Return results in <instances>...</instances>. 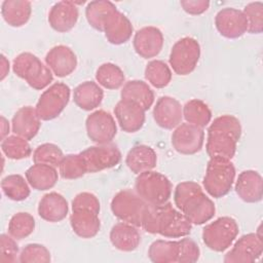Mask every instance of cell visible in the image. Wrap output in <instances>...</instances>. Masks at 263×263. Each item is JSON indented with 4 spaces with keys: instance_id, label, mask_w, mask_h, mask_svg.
I'll list each match as a JSON object with an SVG mask.
<instances>
[{
    "instance_id": "obj_1",
    "label": "cell",
    "mask_w": 263,
    "mask_h": 263,
    "mask_svg": "<svg viewBox=\"0 0 263 263\" xmlns=\"http://www.w3.org/2000/svg\"><path fill=\"white\" fill-rule=\"evenodd\" d=\"M142 227L149 233L164 237L178 238L190 233L192 223L182 213L174 209L171 202L159 205L149 204L143 219Z\"/></svg>"
},
{
    "instance_id": "obj_2",
    "label": "cell",
    "mask_w": 263,
    "mask_h": 263,
    "mask_svg": "<svg viewBox=\"0 0 263 263\" xmlns=\"http://www.w3.org/2000/svg\"><path fill=\"white\" fill-rule=\"evenodd\" d=\"M174 201L189 221L196 225L210 221L216 212L213 200L205 195L199 184L192 181L181 182L177 185Z\"/></svg>"
},
{
    "instance_id": "obj_3",
    "label": "cell",
    "mask_w": 263,
    "mask_h": 263,
    "mask_svg": "<svg viewBox=\"0 0 263 263\" xmlns=\"http://www.w3.org/2000/svg\"><path fill=\"white\" fill-rule=\"evenodd\" d=\"M241 125L233 115H222L214 119L208 129L205 150L212 157L231 159L235 152L237 142L240 139Z\"/></svg>"
},
{
    "instance_id": "obj_4",
    "label": "cell",
    "mask_w": 263,
    "mask_h": 263,
    "mask_svg": "<svg viewBox=\"0 0 263 263\" xmlns=\"http://www.w3.org/2000/svg\"><path fill=\"white\" fill-rule=\"evenodd\" d=\"M234 179L235 167L230 159L212 157L206 165L203 187L211 196L220 198L230 191Z\"/></svg>"
},
{
    "instance_id": "obj_5",
    "label": "cell",
    "mask_w": 263,
    "mask_h": 263,
    "mask_svg": "<svg viewBox=\"0 0 263 263\" xmlns=\"http://www.w3.org/2000/svg\"><path fill=\"white\" fill-rule=\"evenodd\" d=\"M12 70L16 76L38 90L48 86L53 79L51 70L31 52L20 53L13 60Z\"/></svg>"
},
{
    "instance_id": "obj_6",
    "label": "cell",
    "mask_w": 263,
    "mask_h": 263,
    "mask_svg": "<svg viewBox=\"0 0 263 263\" xmlns=\"http://www.w3.org/2000/svg\"><path fill=\"white\" fill-rule=\"evenodd\" d=\"M135 189L147 203L159 205L168 201L172 194V183L164 175L151 170L138 175Z\"/></svg>"
},
{
    "instance_id": "obj_7",
    "label": "cell",
    "mask_w": 263,
    "mask_h": 263,
    "mask_svg": "<svg viewBox=\"0 0 263 263\" xmlns=\"http://www.w3.org/2000/svg\"><path fill=\"white\" fill-rule=\"evenodd\" d=\"M147 203L136 191L124 189L115 194L111 201V211L122 222L142 227L148 209Z\"/></svg>"
},
{
    "instance_id": "obj_8",
    "label": "cell",
    "mask_w": 263,
    "mask_h": 263,
    "mask_svg": "<svg viewBox=\"0 0 263 263\" xmlns=\"http://www.w3.org/2000/svg\"><path fill=\"white\" fill-rule=\"evenodd\" d=\"M238 234V225L231 217H220L208 224L202 231L204 245L215 252L227 250Z\"/></svg>"
},
{
    "instance_id": "obj_9",
    "label": "cell",
    "mask_w": 263,
    "mask_h": 263,
    "mask_svg": "<svg viewBox=\"0 0 263 263\" xmlns=\"http://www.w3.org/2000/svg\"><path fill=\"white\" fill-rule=\"evenodd\" d=\"M200 57V46L196 39L184 37L178 40L172 47L170 65L178 75H188L196 67Z\"/></svg>"
},
{
    "instance_id": "obj_10",
    "label": "cell",
    "mask_w": 263,
    "mask_h": 263,
    "mask_svg": "<svg viewBox=\"0 0 263 263\" xmlns=\"http://www.w3.org/2000/svg\"><path fill=\"white\" fill-rule=\"evenodd\" d=\"M70 93V87L63 82H55L44 90L35 108L40 119L46 121L58 117L69 103Z\"/></svg>"
},
{
    "instance_id": "obj_11",
    "label": "cell",
    "mask_w": 263,
    "mask_h": 263,
    "mask_svg": "<svg viewBox=\"0 0 263 263\" xmlns=\"http://www.w3.org/2000/svg\"><path fill=\"white\" fill-rule=\"evenodd\" d=\"M87 173H97L113 167L121 160V153L115 144H98L80 152Z\"/></svg>"
},
{
    "instance_id": "obj_12",
    "label": "cell",
    "mask_w": 263,
    "mask_h": 263,
    "mask_svg": "<svg viewBox=\"0 0 263 263\" xmlns=\"http://www.w3.org/2000/svg\"><path fill=\"white\" fill-rule=\"evenodd\" d=\"M88 138L97 144L111 143L117 134V126L113 116L105 110L90 113L85 121Z\"/></svg>"
},
{
    "instance_id": "obj_13",
    "label": "cell",
    "mask_w": 263,
    "mask_h": 263,
    "mask_svg": "<svg viewBox=\"0 0 263 263\" xmlns=\"http://www.w3.org/2000/svg\"><path fill=\"white\" fill-rule=\"evenodd\" d=\"M262 236L259 232L242 235L225 255V263H251L262 255Z\"/></svg>"
},
{
    "instance_id": "obj_14",
    "label": "cell",
    "mask_w": 263,
    "mask_h": 263,
    "mask_svg": "<svg viewBox=\"0 0 263 263\" xmlns=\"http://www.w3.org/2000/svg\"><path fill=\"white\" fill-rule=\"evenodd\" d=\"M203 129L190 123H181L172 135L173 147L177 152L185 155H192L199 152L203 146Z\"/></svg>"
},
{
    "instance_id": "obj_15",
    "label": "cell",
    "mask_w": 263,
    "mask_h": 263,
    "mask_svg": "<svg viewBox=\"0 0 263 263\" xmlns=\"http://www.w3.org/2000/svg\"><path fill=\"white\" fill-rule=\"evenodd\" d=\"M215 25L222 36L230 39L238 38L248 31V21L242 10L232 7L221 9L216 14Z\"/></svg>"
},
{
    "instance_id": "obj_16",
    "label": "cell",
    "mask_w": 263,
    "mask_h": 263,
    "mask_svg": "<svg viewBox=\"0 0 263 263\" xmlns=\"http://www.w3.org/2000/svg\"><path fill=\"white\" fill-rule=\"evenodd\" d=\"M153 118L157 125L165 129L176 128L183 118V107L175 98L160 97L153 108Z\"/></svg>"
},
{
    "instance_id": "obj_17",
    "label": "cell",
    "mask_w": 263,
    "mask_h": 263,
    "mask_svg": "<svg viewBox=\"0 0 263 263\" xmlns=\"http://www.w3.org/2000/svg\"><path fill=\"white\" fill-rule=\"evenodd\" d=\"M114 114L121 129L125 133H136L145 122V110L137 103L121 99L114 108Z\"/></svg>"
},
{
    "instance_id": "obj_18",
    "label": "cell",
    "mask_w": 263,
    "mask_h": 263,
    "mask_svg": "<svg viewBox=\"0 0 263 263\" xmlns=\"http://www.w3.org/2000/svg\"><path fill=\"white\" fill-rule=\"evenodd\" d=\"M163 35L156 27H144L138 30L134 37V48L136 52L144 58L156 57L162 49Z\"/></svg>"
},
{
    "instance_id": "obj_19",
    "label": "cell",
    "mask_w": 263,
    "mask_h": 263,
    "mask_svg": "<svg viewBox=\"0 0 263 263\" xmlns=\"http://www.w3.org/2000/svg\"><path fill=\"white\" fill-rule=\"evenodd\" d=\"M45 63L54 75L66 77L76 69L77 58L69 46L57 45L46 53Z\"/></svg>"
},
{
    "instance_id": "obj_20",
    "label": "cell",
    "mask_w": 263,
    "mask_h": 263,
    "mask_svg": "<svg viewBox=\"0 0 263 263\" xmlns=\"http://www.w3.org/2000/svg\"><path fill=\"white\" fill-rule=\"evenodd\" d=\"M78 16L79 11L76 3L72 1H60L50 8L48 23L54 31L65 33L74 28Z\"/></svg>"
},
{
    "instance_id": "obj_21",
    "label": "cell",
    "mask_w": 263,
    "mask_h": 263,
    "mask_svg": "<svg viewBox=\"0 0 263 263\" xmlns=\"http://www.w3.org/2000/svg\"><path fill=\"white\" fill-rule=\"evenodd\" d=\"M235 191L240 199L246 202L254 203L262 199L263 180L261 175L253 170L243 171L238 175Z\"/></svg>"
},
{
    "instance_id": "obj_22",
    "label": "cell",
    "mask_w": 263,
    "mask_h": 263,
    "mask_svg": "<svg viewBox=\"0 0 263 263\" xmlns=\"http://www.w3.org/2000/svg\"><path fill=\"white\" fill-rule=\"evenodd\" d=\"M35 108L25 106L20 108L13 115L11 120L12 132L26 140L33 139L39 132L41 122Z\"/></svg>"
},
{
    "instance_id": "obj_23",
    "label": "cell",
    "mask_w": 263,
    "mask_h": 263,
    "mask_svg": "<svg viewBox=\"0 0 263 263\" xmlns=\"http://www.w3.org/2000/svg\"><path fill=\"white\" fill-rule=\"evenodd\" d=\"M133 30V25L125 14L115 10L106 20L103 32L110 43L119 45L129 40Z\"/></svg>"
},
{
    "instance_id": "obj_24",
    "label": "cell",
    "mask_w": 263,
    "mask_h": 263,
    "mask_svg": "<svg viewBox=\"0 0 263 263\" xmlns=\"http://www.w3.org/2000/svg\"><path fill=\"white\" fill-rule=\"evenodd\" d=\"M69 206L66 198L58 192L45 194L39 201L38 215L47 222H60L68 214Z\"/></svg>"
},
{
    "instance_id": "obj_25",
    "label": "cell",
    "mask_w": 263,
    "mask_h": 263,
    "mask_svg": "<svg viewBox=\"0 0 263 263\" xmlns=\"http://www.w3.org/2000/svg\"><path fill=\"white\" fill-rule=\"evenodd\" d=\"M70 224L73 231L81 238L96 236L101 228L99 215L85 209L73 210L70 216Z\"/></svg>"
},
{
    "instance_id": "obj_26",
    "label": "cell",
    "mask_w": 263,
    "mask_h": 263,
    "mask_svg": "<svg viewBox=\"0 0 263 263\" xmlns=\"http://www.w3.org/2000/svg\"><path fill=\"white\" fill-rule=\"evenodd\" d=\"M110 241L119 251L132 252L141 242V235L136 226L122 222L115 224L110 231Z\"/></svg>"
},
{
    "instance_id": "obj_27",
    "label": "cell",
    "mask_w": 263,
    "mask_h": 263,
    "mask_svg": "<svg viewBox=\"0 0 263 263\" xmlns=\"http://www.w3.org/2000/svg\"><path fill=\"white\" fill-rule=\"evenodd\" d=\"M157 162L156 152L147 145H137L133 147L125 158V163L128 168L135 174L151 171Z\"/></svg>"
},
{
    "instance_id": "obj_28",
    "label": "cell",
    "mask_w": 263,
    "mask_h": 263,
    "mask_svg": "<svg viewBox=\"0 0 263 263\" xmlns=\"http://www.w3.org/2000/svg\"><path fill=\"white\" fill-rule=\"evenodd\" d=\"M104 91L93 81H84L77 85L73 92L74 103L82 110L90 111L99 107L103 101Z\"/></svg>"
},
{
    "instance_id": "obj_29",
    "label": "cell",
    "mask_w": 263,
    "mask_h": 263,
    "mask_svg": "<svg viewBox=\"0 0 263 263\" xmlns=\"http://www.w3.org/2000/svg\"><path fill=\"white\" fill-rule=\"evenodd\" d=\"M55 167L42 163H35L26 171V179L33 189L45 191L52 188L58 182Z\"/></svg>"
},
{
    "instance_id": "obj_30",
    "label": "cell",
    "mask_w": 263,
    "mask_h": 263,
    "mask_svg": "<svg viewBox=\"0 0 263 263\" xmlns=\"http://www.w3.org/2000/svg\"><path fill=\"white\" fill-rule=\"evenodd\" d=\"M32 6L26 0H5L1 5V14L11 27H22L30 18Z\"/></svg>"
},
{
    "instance_id": "obj_31",
    "label": "cell",
    "mask_w": 263,
    "mask_h": 263,
    "mask_svg": "<svg viewBox=\"0 0 263 263\" xmlns=\"http://www.w3.org/2000/svg\"><path fill=\"white\" fill-rule=\"evenodd\" d=\"M121 99L139 104L145 111L150 109L154 102V92L150 86L142 80L127 81L120 92Z\"/></svg>"
},
{
    "instance_id": "obj_32",
    "label": "cell",
    "mask_w": 263,
    "mask_h": 263,
    "mask_svg": "<svg viewBox=\"0 0 263 263\" xmlns=\"http://www.w3.org/2000/svg\"><path fill=\"white\" fill-rule=\"evenodd\" d=\"M117 10L116 6L107 0L90 1L85 8V16L88 24L96 30L103 32L108 16Z\"/></svg>"
},
{
    "instance_id": "obj_33",
    "label": "cell",
    "mask_w": 263,
    "mask_h": 263,
    "mask_svg": "<svg viewBox=\"0 0 263 263\" xmlns=\"http://www.w3.org/2000/svg\"><path fill=\"white\" fill-rule=\"evenodd\" d=\"M178 255L179 243L175 240H155L148 250V257L154 263L178 262Z\"/></svg>"
},
{
    "instance_id": "obj_34",
    "label": "cell",
    "mask_w": 263,
    "mask_h": 263,
    "mask_svg": "<svg viewBox=\"0 0 263 263\" xmlns=\"http://www.w3.org/2000/svg\"><path fill=\"white\" fill-rule=\"evenodd\" d=\"M183 117L187 123L204 127L212 119V111L209 106L197 99L190 100L183 107Z\"/></svg>"
},
{
    "instance_id": "obj_35",
    "label": "cell",
    "mask_w": 263,
    "mask_h": 263,
    "mask_svg": "<svg viewBox=\"0 0 263 263\" xmlns=\"http://www.w3.org/2000/svg\"><path fill=\"white\" fill-rule=\"evenodd\" d=\"M96 79L100 85L108 89H117L125 81L123 71L115 64L105 63L96 72Z\"/></svg>"
},
{
    "instance_id": "obj_36",
    "label": "cell",
    "mask_w": 263,
    "mask_h": 263,
    "mask_svg": "<svg viewBox=\"0 0 263 263\" xmlns=\"http://www.w3.org/2000/svg\"><path fill=\"white\" fill-rule=\"evenodd\" d=\"M1 188L3 193L11 200L22 201L29 197L30 187L21 175H9L2 179Z\"/></svg>"
},
{
    "instance_id": "obj_37",
    "label": "cell",
    "mask_w": 263,
    "mask_h": 263,
    "mask_svg": "<svg viewBox=\"0 0 263 263\" xmlns=\"http://www.w3.org/2000/svg\"><path fill=\"white\" fill-rule=\"evenodd\" d=\"M145 78L154 87L162 88L171 82L172 72L164 62L154 60L147 64L145 69Z\"/></svg>"
},
{
    "instance_id": "obj_38",
    "label": "cell",
    "mask_w": 263,
    "mask_h": 263,
    "mask_svg": "<svg viewBox=\"0 0 263 263\" xmlns=\"http://www.w3.org/2000/svg\"><path fill=\"white\" fill-rule=\"evenodd\" d=\"M2 152L10 159H23L31 155L32 149L28 140L17 136H7L1 141Z\"/></svg>"
},
{
    "instance_id": "obj_39",
    "label": "cell",
    "mask_w": 263,
    "mask_h": 263,
    "mask_svg": "<svg viewBox=\"0 0 263 263\" xmlns=\"http://www.w3.org/2000/svg\"><path fill=\"white\" fill-rule=\"evenodd\" d=\"M35 229L34 217L26 212L14 214L8 223V233L15 239L28 237Z\"/></svg>"
},
{
    "instance_id": "obj_40",
    "label": "cell",
    "mask_w": 263,
    "mask_h": 263,
    "mask_svg": "<svg viewBox=\"0 0 263 263\" xmlns=\"http://www.w3.org/2000/svg\"><path fill=\"white\" fill-rule=\"evenodd\" d=\"M59 170L62 178L67 180L78 179L87 173L80 153L68 154L64 156L59 165Z\"/></svg>"
},
{
    "instance_id": "obj_41",
    "label": "cell",
    "mask_w": 263,
    "mask_h": 263,
    "mask_svg": "<svg viewBox=\"0 0 263 263\" xmlns=\"http://www.w3.org/2000/svg\"><path fill=\"white\" fill-rule=\"evenodd\" d=\"M64 158L63 151L59 146L51 143L39 145L33 152L34 163H42L57 167Z\"/></svg>"
},
{
    "instance_id": "obj_42",
    "label": "cell",
    "mask_w": 263,
    "mask_h": 263,
    "mask_svg": "<svg viewBox=\"0 0 263 263\" xmlns=\"http://www.w3.org/2000/svg\"><path fill=\"white\" fill-rule=\"evenodd\" d=\"M248 21V32L260 34L263 31V3L260 1L249 3L242 10Z\"/></svg>"
},
{
    "instance_id": "obj_43",
    "label": "cell",
    "mask_w": 263,
    "mask_h": 263,
    "mask_svg": "<svg viewBox=\"0 0 263 263\" xmlns=\"http://www.w3.org/2000/svg\"><path fill=\"white\" fill-rule=\"evenodd\" d=\"M50 253L39 243H29L21 252L18 261L21 263H48L50 262Z\"/></svg>"
},
{
    "instance_id": "obj_44",
    "label": "cell",
    "mask_w": 263,
    "mask_h": 263,
    "mask_svg": "<svg viewBox=\"0 0 263 263\" xmlns=\"http://www.w3.org/2000/svg\"><path fill=\"white\" fill-rule=\"evenodd\" d=\"M179 243V263H193L199 259L200 250L197 243L191 238H183L178 240Z\"/></svg>"
},
{
    "instance_id": "obj_45",
    "label": "cell",
    "mask_w": 263,
    "mask_h": 263,
    "mask_svg": "<svg viewBox=\"0 0 263 263\" xmlns=\"http://www.w3.org/2000/svg\"><path fill=\"white\" fill-rule=\"evenodd\" d=\"M10 234L0 235V262L1 263H13L16 261V255L18 254V246Z\"/></svg>"
},
{
    "instance_id": "obj_46",
    "label": "cell",
    "mask_w": 263,
    "mask_h": 263,
    "mask_svg": "<svg viewBox=\"0 0 263 263\" xmlns=\"http://www.w3.org/2000/svg\"><path fill=\"white\" fill-rule=\"evenodd\" d=\"M76 209L89 210L99 215L100 201L95 194L89 192H81L77 194L72 200V210H76Z\"/></svg>"
},
{
    "instance_id": "obj_47",
    "label": "cell",
    "mask_w": 263,
    "mask_h": 263,
    "mask_svg": "<svg viewBox=\"0 0 263 263\" xmlns=\"http://www.w3.org/2000/svg\"><path fill=\"white\" fill-rule=\"evenodd\" d=\"M183 9L192 15L201 14L208 10L210 1L208 0H183L180 2Z\"/></svg>"
},
{
    "instance_id": "obj_48",
    "label": "cell",
    "mask_w": 263,
    "mask_h": 263,
    "mask_svg": "<svg viewBox=\"0 0 263 263\" xmlns=\"http://www.w3.org/2000/svg\"><path fill=\"white\" fill-rule=\"evenodd\" d=\"M8 72H9V62L4 54H1V77H0V79L3 80L8 75Z\"/></svg>"
},
{
    "instance_id": "obj_49",
    "label": "cell",
    "mask_w": 263,
    "mask_h": 263,
    "mask_svg": "<svg viewBox=\"0 0 263 263\" xmlns=\"http://www.w3.org/2000/svg\"><path fill=\"white\" fill-rule=\"evenodd\" d=\"M8 133H9V122L4 116H1V141L7 137Z\"/></svg>"
}]
</instances>
